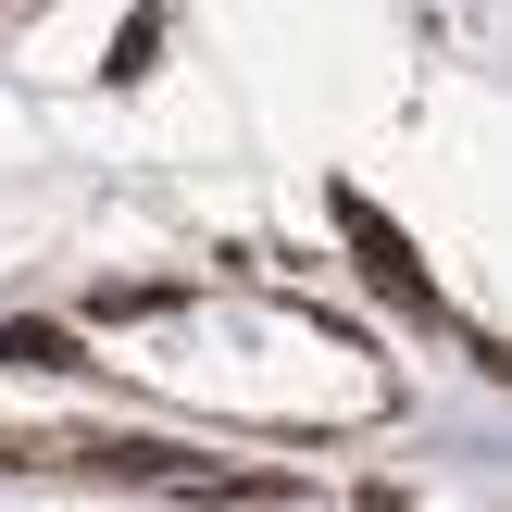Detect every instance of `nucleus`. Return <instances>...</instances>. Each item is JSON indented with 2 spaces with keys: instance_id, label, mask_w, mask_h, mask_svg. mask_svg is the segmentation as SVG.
<instances>
[{
  "instance_id": "obj_1",
  "label": "nucleus",
  "mask_w": 512,
  "mask_h": 512,
  "mask_svg": "<svg viewBox=\"0 0 512 512\" xmlns=\"http://www.w3.org/2000/svg\"><path fill=\"white\" fill-rule=\"evenodd\" d=\"M338 225H350V250H363V275H375V288H400V300H413V313H438V288H425L413 238H400V225L375 213V200H350V188H338Z\"/></svg>"
},
{
  "instance_id": "obj_3",
  "label": "nucleus",
  "mask_w": 512,
  "mask_h": 512,
  "mask_svg": "<svg viewBox=\"0 0 512 512\" xmlns=\"http://www.w3.org/2000/svg\"><path fill=\"white\" fill-rule=\"evenodd\" d=\"M150 50H163V13H138V25L113 38V75H150Z\"/></svg>"
},
{
  "instance_id": "obj_2",
  "label": "nucleus",
  "mask_w": 512,
  "mask_h": 512,
  "mask_svg": "<svg viewBox=\"0 0 512 512\" xmlns=\"http://www.w3.org/2000/svg\"><path fill=\"white\" fill-rule=\"evenodd\" d=\"M0 363H38V375H75V363H88V338H75V325H38V313H13V325H0Z\"/></svg>"
}]
</instances>
